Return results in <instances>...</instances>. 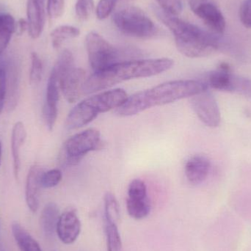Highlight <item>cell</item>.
I'll return each instance as SVG.
<instances>
[{
	"label": "cell",
	"instance_id": "obj_2",
	"mask_svg": "<svg viewBox=\"0 0 251 251\" xmlns=\"http://www.w3.org/2000/svg\"><path fill=\"white\" fill-rule=\"evenodd\" d=\"M174 60L169 58L128 60L115 63L104 70L94 72L86 79L83 94H94L130 79L150 77L169 70Z\"/></svg>",
	"mask_w": 251,
	"mask_h": 251
},
{
	"label": "cell",
	"instance_id": "obj_30",
	"mask_svg": "<svg viewBox=\"0 0 251 251\" xmlns=\"http://www.w3.org/2000/svg\"><path fill=\"white\" fill-rule=\"evenodd\" d=\"M65 8V0H47V14L51 19L62 16Z\"/></svg>",
	"mask_w": 251,
	"mask_h": 251
},
{
	"label": "cell",
	"instance_id": "obj_21",
	"mask_svg": "<svg viewBox=\"0 0 251 251\" xmlns=\"http://www.w3.org/2000/svg\"><path fill=\"white\" fill-rule=\"evenodd\" d=\"M151 202L149 197L145 199H131L127 197L126 209L128 215L135 220H143L151 212Z\"/></svg>",
	"mask_w": 251,
	"mask_h": 251
},
{
	"label": "cell",
	"instance_id": "obj_3",
	"mask_svg": "<svg viewBox=\"0 0 251 251\" xmlns=\"http://www.w3.org/2000/svg\"><path fill=\"white\" fill-rule=\"evenodd\" d=\"M153 11L171 31L177 49L183 55L190 58L207 57L219 48V38L212 32L169 14L159 7H153Z\"/></svg>",
	"mask_w": 251,
	"mask_h": 251
},
{
	"label": "cell",
	"instance_id": "obj_15",
	"mask_svg": "<svg viewBox=\"0 0 251 251\" xmlns=\"http://www.w3.org/2000/svg\"><path fill=\"white\" fill-rule=\"evenodd\" d=\"M44 170L38 165L29 168L25 185V200L29 210L36 212L39 207L40 190L41 187V176Z\"/></svg>",
	"mask_w": 251,
	"mask_h": 251
},
{
	"label": "cell",
	"instance_id": "obj_7",
	"mask_svg": "<svg viewBox=\"0 0 251 251\" xmlns=\"http://www.w3.org/2000/svg\"><path fill=\"white\" fill-rule=\"evenodd\" d=\"M101 134L96 128H88L69 137L62 149V163L67 166L77 165L89 152L100 149Z\"/></svg>",
	"mask_w": 251,
	"mask_h": 251
},
{
	"label": "cell",
	"instance_id": "obj_6",
	"mask_svg": "<svg viewBox=\"0 0 251 251\" xmlns=\"http://www.w3.org/2000/svg\"><path fill=\"white\" fill-rule=\"evenodd\" d=\"M113 22L119 31L127 36L149 38L157 33V28L141 9L125 6L115 12Z\"/></svg>",
	"mask_w": 251,
	"mask_h": 251
},
{
	"label": "cell",
	"instance_id": "obj_33",
	"mask_svg": "<svg viewBox=\"0 0 251 251\" xmlns=\"http://www.w3.org/2000/svg\"><path fill=\"white\" fill-rule=\"evenodd\" d=\"M7 91V73L2 66H0V116L4 109Z\"/></svg>",
	"mask_w": 251,
	"mask_h": 251
},
{
	"label": "cell",
	"instance_id": "obj_13",
	"mask_svg": "<svg viewBox=\"0 0 251 251\" xmlns=\"http://www.w3.org/2000/svg\"><path fill=\"white\" fill-rule=\"evenodd\" d=\"M60 87L57 75L51 71L47 82L44 116L46 125L50 131L53 130L57 118V104L60 97Z\"/></svg>",
	"mask_w": 251,
	"mask_h": 251
},
{
	"label": "cell",
	"instance_id": "obj_22",
	"mask_svg": "<svg viewBox=\"0 0 251 251\" xmlns=\"http://www.w3.org/2000/svg\"><path fill=\"white\" fill-rule=\"evenodd\" d=\"M80 34L78 28L69 25H63L55 28L51 33V43L54 49H59L66 40L76 38Z\"/></svg>",
	"mask_w": 251,
	"mask_h": 251
},
{
	"label": "cell",
	"instance_id": "obj_20",
	"mask_svg": "<svg viewBox=\"0 0 251 251\" xmlns=\"http://www.w3.org/2000/svg\"><path fill=\"white\" fill-rule=\"evenodd\" d=\"M16 29V21L11 15L0 13V54L10 44Z\"/></svg>",
	"mask_w": 251,
	"mask_h": 251
},
{
	"label": "cell",
	"instance_id": "obj_17",
	"mask_svg": "<svg viewBox=\"0 0 251 251\" xmlns=\"http://www.w3.org/2000/svg\"><path fill=\"white\" fill-rule=\"evenodd\" d=\"M26 130L23 122H18L13 126L11 135V152L13 157V174L18 179L21 171V149L25 144Z\"/></svg>",
	"mask_w": 251,
	"mask_h": 251
},
{
	"label": "cell",
	"instance_id": "obj_26",
	"mask_svg": "<svg viewBox=\"0 0 251 251\" xmlns=\"http://www.w3.org/2000/svg\"><path fill=\"white\" fill-rule=\"evenodd\" d=\"M63 174L59 169H51L44 172L41 176V187L44 188H52L61 181Z\"/></svg>",
	"mask_w": 251,
	"mask_h": 251
},
{
	"label": "cell",
	"instance_id": "obj_14",
	"mask_svg": "<svg viewBox=\"0 0 251 251\" xmlns=\"http://www.w3.org/2000/svg\"><path fill=\"white\" fill-rule=\"evenodd\" d=\"M26 16L28 33L32 39H38L45 26V0H27Z\"/></svg>",
	"mask_w": 251,
	"mask_h": 251
},
{
	"label": "cell",
	"instance_id": "obj_34",
	"mask_svg": "<svg viewBox=\"0 0 251 251\" xmlns=\"http://www.w3.org/2000/svg\"><path fill=\"white\" fill-rule=\"evenodd\" d=\"M28 22L26 19H19L17 22H16V29H15V33L17 34L18 35H22L26 30L28 31Z\"/></svg>",
	"mask_w": 251,
	"mask_h": 251
},
{
	"label": "cell",
	"instance_id": "obj_11",
	"mask_svg": "<svg viewBox=\"0 0 251 251\" xmlns=\"http://www.w3.org/2000/svg\"><path fill=\"white\" fill-rule=\"evenodd\" d=\"M191 104L196 116L205 125L212 128L220 125L221 111L215 97L208 90L192 97Z\"/></svg>",
	"mask_w": 251,
	"mask_h": 251
},
{
	"label": "cell",
	"instance_id": "obj_8",
	"mask_svg": "<svg viewBox=\"0 0 251 251\" xmlns=\"http://www.w3.org/2000/svg\"><path fill=\"white\" fill-rule=\"evenodd\" d=\"M85 47L90 65L94 72L104 70L119 63L122 56L117 49L95 32L88 34L85 39Z\"/></svg>",
	"mask_w": 251,
	"mask_h": 251
},
{
	"label": "cell",
	"instance_id": "obj_27",
	"mask_svg": "<svg viewBox=\"0 0 251 251\" xmlns=\"http://www.w3.org/2000/svg\"><path fill=\"white\" fill-rule=\"evenodd\" d=\"M148 197L146 183L139 178L132 180L128 187V198L145 199Z\"/></svg>",
	"mask_w": 251,
	"mask_h": 251
},
{
	"label": "cell",
	"instance_id": "obj_29",
	"mask_svg": "<svg viewBox=\"0 0 251 251\" xmlns=\"http://www.w3.org/2000/svg\"><path fill=\"white\" fill-rule=\"evenodd\" d=\"M156 1L161 9L173 16H178L182 11V0H156Z\"/></svg>",
	"mask_w": 251,
	"mask_h": 251
},
{
	"label": "cell",
	"instance_id": "obj_16",
	"mask_svg": "<svg viewBox=\"0 0 251 251\" xmlns=\"http://www.w3.org/2000/svg\"><path fill=\"white\" fill-rule=\"evenodd\" d=\"M211 165L209 159L203 155H195L187 160L184 167L186 177L191 184L203 182L209 175Z\"/></svg>",
	"mask_w": 251,
	"mask_h": 251
},
{
	"label": "cell",
	"instance_id": "obj_1",
	"mask_svg": "<svg viewBox=\"0 0 251 251\" xmlns=\"http://www.w3.org/2000/svg\"><path fill=\"white\" fill-rule=\"evenodd\" d=\"M208 90L205 82L193 79L164 82L153 88L136 93L116 110L118 116L128 117L156 106L165 105Z\"/></svg>",
	"mask_w": 251,
	"mask_h": 251
},
{
	"label": "cell",
	"instance_id": "obj_4",
	"mask_svg": "<svg viewBox=\"0 0 251 251\" xmlns=\"http://www.w3.org/2000/svg\"><path fill=\"white\" fill-rule=\"evenodd\" d=\"M128 96L122 88L104 91L85 99L76 104L68 115L66 126L68 129H76L88 125L100 113L118 109L126 101Z\"/></svg>",
	"mask_w": 251,
	"mask_h": 251
},
{
	"label": "cell",
	"instance_id": "obj_19",
	"mask_svg": "<svg viewBox=\"0 0 251 251\" xmlns=\"http://www.w3.org/2000/svg\"><path fill=\"white\" fill-rule=\"evenodd\" d=\"M12 233L21 251H42L38 242L20 224H12Z\"/></svg>",
	"mask_w": 251,
	"mask_h": 251
},
{
	"label": "cell",
	"instance_id": "obj_9",
	"mask_svg": "<svg viewBox=\"0 0 251 251\" xmlns=\"http://www.w3.org/2000/svg\"><path fill=\"white\" fill-rule=\"evenodd\" d=\"M206 85L217 91L251 96V81L234 76L226 63H221L216 70L209 74Z\"/></svg>",
	"mask_w": 251,
	"mask_h": 251
},
{
	"label": "cell",
	"instance_id": "obj_23",
	"mask_svg": "<svg viewBox=\"0 0 251 251\" xmlns=\"http://www.w3.org/2000/svg\"><path fill=\"white\" fill-rule=\"evenodd\" d=\"M104 221L118 224L120 219V206L116 196L112 193L104 195Z\"/></svg>",
	"mask_w": 251,
	"mask_h": 251
},
{
	"label": "cell",
	"instance_id": "obj_10",
	"mask_svg": "<svg viewBox=\"0 0 251 251\" xmlns=\"http://www.w3.org/2000/svg\"><path fill=\"white\" fill-rule=\"evenodd\" d=\"M192 11L215 35H222L226 27L225 17L214 0H188Z\"/></svg>",
	"mask_w": 251,
	"mask_h": 251
},
{
	"label": "cell",
	"instance_id": "obj_5",
	"mask_svg": "<svg viewBox=\"0 0 251 251\" xmlns=\"http://www.w3.org/2000/svg\"><path fill=\"white\" fill-rule=\"evenodd\" d=\"M74 61L72 51L63 50L51 70L57 75L60 91L69 103H75L79 100L87 79L85 71L75 67Z\"/></svg>",
	"mask_w": 251,
	"mask_h": 251
},
{
	"label": "cell",
	"instance_id": "obj_28",
	"mask_svg": "<svg viewBox=\"0 0 251 251\" xmlns=\"http://www.w3.org/2000/svg\"><path fill=\"white\" fill-rule=\"evenodd\" d=\"M94 8V0H76L75 12L80 20H88L92 14Z\"/></svg>",
	"mask_w": 251,
	"mask_h": 251
},
{
	"label": "cell",
	"instance_id": "obj_24",
	"mask_svg": "<svg viewBox=\"0 0 251 251\" xmlns=\"http://www.w3.org/2000/svg\"><path fill=\"white\" fill-rule=\"evenodd\" d=\"M107 251H122V241L118 224L105 222Z\"/></svg>",
	"mask_w": 251,
	"mask_h": 251
},
{
	"label": "cell",
	"instance_id": "obj_35",
	"mask_svg": "<svg viewBox=\"0 0 251 251\" xmlns=\"http://www.w3.org/2000/svg\"><path fill=\"white\" fill-rule=\"evenodd\" d=\"M1 143L0 142V163H1Z\"/></svg>",
	"mask_w": 251,
	"mask_h": 251
},
{
	"label": "cell",
	"instance_id": "obj_31",
	"mask_svg": "<svg viewBox=\"0 0 251 251\" xmlns=\"http://www.w3.org/2000/svg\"><path fill=\"white\" fill-rule=\"evenodd\" d=\"M116 0H100L97 5V16L100 20L107 19L114 8Z\"/></svg>",
	"mask_w": 251,
	"mask_h": 251
},
{
	"label": "cell",
	"instance_id": "obj_25",
	"mask_svg": "<svg viewBox=\"0 0 251 251\" xmlns=\"http://www.w3.org/2000/svg\"><path fill=\"white\" fill-rule=\"evenodd\" d=\"M43 75V63L39 55L33 51L31 54V68L29 73V82L36 85L41 82Z\"/></svg>",
	"mask_w": 251,
	"mask_h": 251
},
{
	"label": "cell",
	"instance_id": "obj_18",
	"mask_svg": "<svg viewBox=\"0 0 251 251\" xmlns=\"http://www.w3.org/2000/svg\"><path fill=\"white\" fill-rule=\"evenodd\" d=\"M60 215V210L56 203L51 202L44 206L41 212L40 224L46 237L50 238L55 234Z\"/></svg>",
	"mask_w": 251,
	"mask_h": 251
},
{
	"label": "cell",
	"instance_id": "obj_32",
	"mask_svg": "<svg viewBox=\"0 0 251 251\" xmlns=\"http://www.w3.org/2000/svg\"><path fill=\"white\" fill-rule=\"evenodd\" d=\"M240 19L245 27L251 28V0H243L240 7Z\"/></svg>",
	"mask_w": 251,
	"mask_h": 251
},
{
	"label": "cell",
	"instance_id": "obj_12",
	"mask_svg": "<svg viewBox=\"0 0 251 251\" xmlns=\"http://www.w3.org/2000/svg\"><path fill=\"white\" fill-rule=\"evenodd\" d=\"M82 225L76 209L69 208L60 215L56 233L62 243L73 244L79 237Z\"/></svg>",
	"mask_w": 251,
	"mask_h": 251
}]
</instances>
